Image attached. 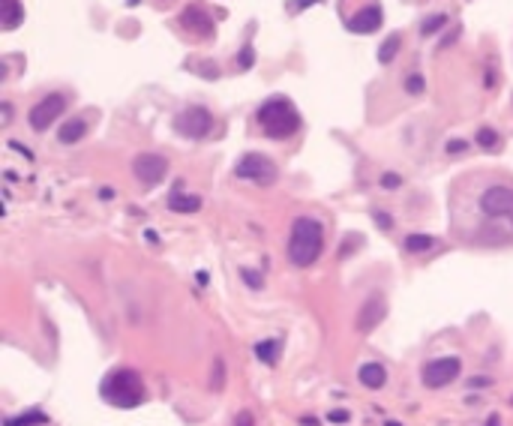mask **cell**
Here are the masks:
<instances>
[{
	"label": "cell",
	"instance_id": "6",
	"mask_svg": "<svg viewBox=\"0 0 513 426\" xmlns=\"http://www.w3.org/2000/svg\"><path fill=\"white\" fill-rule=\"evenodd\" d=\"M480 211L489 219H507L513 228V189L510 186H489L480 196Z\"/></svg>",
	"mask_w": 513,
	"mask_h": 426
},
{
	"label": "cell",
	"instance_id": "4",
	"mask_svg": "<svg viewBox=\"0 0 513 426\" xmlns=\"http://www.w3.org/2000/svg\"><path fill=\"white\" fill-rule=\"evenodd\" d=\"M174 129H178L183 138L198 141L213 129V114L208 108H201V106H189V108H183L178 117H174Z\"/></svg>",
	"mask_w": 513,
	"mask_h": 426
},
{
	"label": "cell",
	"instance_id": "15",
	"mask_svg": "<svg viewBox=\"0 0 513 426\" xmlns=\"http://www.w3.org/2000/svg\"><path fill=\"white\" fill-rule=\"evenodd\" d=\"M183 24L189 27V31H195V34H201V36H208L210 31H213V21H210V16H204V12L198 9V6H189V9H183Z\"/></svg>",
	"mask_w": 513,
	"mask_h": 426
},
{
	"label": "cell",
	"instance_id": "19",
	"mask_svg": "<svg viewBox=\"0 0 513 426\" xmlns=\"http://www.w3.org/2000/svg\"><path fill=\"white\" fill-rule=\"evenodd\" d=\"M402 246L408 249V253H427V249L435 246V238L432 234H408Z\"/></svg>",
	"mask_w": 513,
	"mask_h": 426
},
{
	"label": "cell",
	"instance_id": "9",
	"mask_svg": "<svg viewBox=\"0 0 513 426\" xmlns=\"http://www.w3.org/2000/svg\"><path fill=\"white\" fill-rule=\"evenodd\" d=\"M133 171H136V178H138L144 186H156L159 181L166 178L168 159H166V156H159V153H141V156H136Z\"/></svg>",
	"mask_w": 513,
	"mask_h": 426
},
{
	"label": "cell",
	"instance_id": "24",
	"mask_svg": "<svg viewBox=\"0 0 513 426\" xmlns=\"http://www.w3.org/2000/svg\"><path fill=\"white\" fill-rule=\"evenodd\" d=\"M381 186L393 193V189H400V186H402V178H400V174H393V171H385V174H381Z\"/></svg>",
	"mask_w": 513,
	"mask_h": 426
},
{
	"label": "cell",
	"instance_id": "20",
	"mask_svg": "<svg viewBox=\"0 0 513 426\" xmlns=\"http://www.w3.org/2000/svg\"><path fill=\"white\" fill-rule=\"evenodd\" d=\"M400 42H402V36H400V34H393V36L385 42V46L378 49V61H381V64H390L393 57H397V51H400Z\"/></svg>",
	"mask_w": 513,
	"mask_h": 426
},
{
	"label": "cell",
	"instance_id": "29",
	"mask_svg": "<svg viewBox=\"0 0 513 426\" xmlns=\"http://www.w3.org/2000/svg\"><path fill=\"white\" fill-rule=\"evenodd\" d=\"M234 426H255V420H253V415H249V411H243V415L238 417V423Z\"/></svg>",
	"mask_w": 513,
	"mask_h": 426
},
{
	"label": "cell",
	"instance_id": "14",
	"mask_svg": "<svg viewBox=\"0 0 513 426\" xmlns=\"http://www.w3.org/2000/svg\"><path fill=\"white\" fill-rule=\"evenodd\" d=\"M0 21H4V31H16L24 21V6L19 0H0Z\"/></svg>",
	"mask_w": 513,
	"mask_h": 426
},
{
	"label": "cell",
	"instance_id": "11",
	"mask_svg": "<svg viewBox=\"0 0 513 426\" xmlns=\"http://www.w3.org/2000/svg\"><path fill=\"white\" fill-rule=\"evenodd\" d=\"M381 21H385V16H381V6L372 4V6H366L360 12H355V16L348 19V31H355V34H375Z\"/></svg>",
	"mask_w": 513,
	"mask_h": 426
},
{
	"label": "cell",
	"instance_id": "8",
	"mask_svg": "<svg viewBox=\"0 0 513 426\" xmlns=\"http://www.w3.org/2000/svg\"><path fill=\"white\" fill-rule=\"evenodd\" d=\"M64 111H66V96H64V93H49V96H42L36 106L31 108L27 121H31V126H34L36 132H46Z\"/></svg>",
	"mask_w": 513,
	"mask_h": 426
},
{
	"label": "cell",
	"instance_id": "27",
	"mask_svg": "<svg viewBox=\"0 0 513 426\" xmlns=\"http://www.w3.org/2000/svg\"><path fill=\"white\" fill-rule=\"evenodd\" d=\"M253 61H255L253 46H243V51L238 54V66H240V69H249V66H253Z\"/></svg>",
	"mask_w": 513,
	"mask_h": 426
},
{
	"label": "cell",
	"instance_id": "30",
	"mask_svg": "<svg viewBox=\"0 0 513 426\" xmlns=\"http://www.w3.org/2000/svg\"><path fill=\"white\" fill-rule=\"evenodd\" d=\"M468 385H472V387H487V385H489V378H472Z\"/></svg>",
	"mask_w": 513,
	"mask_h": 426
},
{
	"label": "cell",
	"instance_id": "13",
	"mask_svg": "<svg viewBox=\"0 0 513 426\" xmlns=\"http://www.w3.org/2000/svg\"><path fill=\"white\" fill-rule=\"evenodd\" d=\"M357 378H360V385L363 387H370V390H381L387 385V370L381 363H363L360 370H357Z\"/></svg>",
	"mask_w": 513,
	"mask_h": 426
},
{
	"label": "cell",
	"instance_id": "23",
	"mask_svg": "<svg viewBox=\"0 0 513 426\" xmlns=\"http://www.w3.org/2000/svg\"><path fill=\"white\" fill-rule=\"evenodd\" d=\"M445 24H447V16H432V19H427V21H423V36H430V34H435V31H442Z\"/></svg>",
	"mask_w": 513,
	"mask_h": 426
},
{
	"label": "cell",
	"instance_id": "1",
	"mask_svg": "<svg viewBox=\"0 0 513 426\" xmlns=\"http://www.w3.org/2000/svg\"><path fill=\"white\" fill-rule=\"evenodd\" d=\"M321 249H325V228H321V223L313 216H298L288 238V261L295 268H310V264L318 261Z\"/></svg>",
	"mask_w": 513,
	"mask_h": 426
},
{
	"label": "cell",
	"instance_id": "5",
	"mask_svg": "<svg viewBox=\"0 0 513 426\" xmlns=\"http://www.w3.org/2000/svg\"><path fill=\"white\" fill-rule=\"evenodd\" d=\"M234 174L243 181H255L261 186H270L276 181V166H273V159H268L265 153H246L238 168H234Z\"/></svg>",
	"mask_w": 513,
	"mask_h": 426
},
{
	"label": "cell",
	"instance_id": "18",
	"mask_svg": "<svg viewBox=\"0 0 513 426\" xmlns=\"http://www.w3.org/2000/svg\"><path fill=\"white\" fill-rule=\"evenodd\" d=\"M49 423V415H42V411H27V415H16V417H6L4 426H46Z\"/></svg>",
	"mask_w": 513,
	"mask_h": 426
},
{
	"label": "cell",
	"instance_id": "10",
	"mask_svg": "<svg viewBox=\"0 0 513 426\" xmlns=\"http://www.w3.org/2000/svg\"><path fill=\"white\" fill-rule=\"evenodd\" d=\"M385 313H387V303H385V298L372 295L370 300H366V303L360 306V315H357V330H360V333H370V330H375V328H378V321L385 318Z\"/></svg>",
	"mask_w": 513,
	"mask_h": 426
},
{
	"label": "cell",
	"instance_id": "3",
	"mask_svg": "<svg viewBox=\"0 0 513 426\" xmlns=\"http://www.w3.org/2000/svg\"><path fill=\"white\" fill-rule=\"evenodd\" d=\"M102 396L117 408H138L144 400V385L133 370H114L102 381Z\"/></svg>",
	"mask_w": 513,
	"mask_h": 426
},
{
	"label": "cell",
	"instance_id": "17",
	"mask_svg": "<svg viewBox=\"0 0 513 426\" xmlns=\"http://www.w3.org/2000/svg\"><path fill=\"white\" fill-rule=\"evenodd\" d=\"M280 351H283V343L280 340H265V343H258L255 345V357L261 360V363H276L280 360Z\"/></svg>",
	"mask_w": 513,
	"mask_h": 426
},
{
	"label": "cell",
	"instance_id": "16",
	"mask_svg": "<svg viewBox=\"0 0 513 426\" xmlns=\"http://www.w3.org/2000/svg\"><path fill=\"white\" fill-rule=\"evenodd\" d=\"M84 136H87V123L81 121V117H72V121H66L61 126V132H57V141L61 144H78Z\"/></svg>",
	"mask_w": 513,
	"mask_h": 426
},
{
	"label": "cell",
	"instance_id": "33",
	"mask_svg": "<svg viewBox=\"0 0 513 426\" xmlns=\"http://www.w3.org/2000/svg\"><path fill=\"white\" fill-rule=\"evenodd\" d=\"M385 426H402V423H397V420H387V423H385Z\"/></svg>",
	"mask_w": 513,
	"mask_h": 426
},
{
	"label": "cell",
	"instance_id": "25",
	"mask_svg": "<svg viewBox=\"0 0 513 426\" xmlns=\"http://www.w3.org/2000/svg\"><path fill=\"white\" fill-rule=\"evenodd\" d=\"M372 219H375V225H378V228H385V231L393 228V216H390L387 211H372Z\"/></svg>",
	"mask_w": 513,
	"mask_h": 426
},
{
	"label": "cell",
	"instance_id": "28",
	"mask_svg": "<svg viewBox=\"0 0 513 426\" xmlns=\"http://www.w3.org/2000/svg\"><path fill=\"white\" fill-rule=\"evenodd\" d=\"M327 417H330V423H345V420H348V411H330Z\"/></svg>",
	"mask_w": 513,
	"mask_h": 426
},
{
	"label": "cell",
	"instance_id": "12",
	"mask_svg": "<svg viewBox=\"0 0 513 426\" xmlns=\"http://www.w3.org/2000/svg\"><path fill=\"white\" fill-rule=\"evenodd\" d=\"M198 208H201V198H198V196H186L181 183L171 189V196H168V211H171V213H195Z\"/></svg>",
	"mask_w": 513,
	"mask_h": 426
},
{
	"label": "cell",
	"instance_id": "2",
	"mask_svg": "<svg viewBox=\"0 0 513 426\" xmlns=\"http://www.w3.org/2000/svg\"><path fill=\"white\" fill-rule=\"evenodd\" d=\"M258 123L268 138H288L300 129V114L295 102H288L285 96H273L258 108Z\"/></svg>",
	"mask_w": 513,
	"mask_h": 426
},
{
	"label": "cell",
	"instance_id": "32",
	"mask_svg": "<svg viewBox=\"0 0 513 426\" xmlns=\"http://www.w3.org/2000/svg\"><path fill=\"white\" fill-rule=\"evenodd\" d=\"M12 121V108H9V102H4V123Z\"/></svg>",
	"mask_w": 513,
	"mask_h": 426
},
{
	"label": "cell",
	"instance_id": "22",
	"mask_svg": "<svg viewBox=\"0 0 513 426\" xmlns=\"http://www.w3.org/2000/svg\"><path fill=\"white\" fill-rule=\"evenodd\" d=\"M405 93H412V96L427 93V81H423L420 72H408V78H405Z\"/></svg>",
	"mask_w": 513,
	"mask_h": 426
},
{
	"label": "cell",
	"instance_id": "31",
	"mask_svg": "<svg viewBox=\"0 0 513 426\" xmlns=\"http://www.w3.org/2000/svg\"><path fill=\"white\" fill-rule=\"evenodd\" d=\"M447 151H450V153H459V151H465V144H462V141L457 138V141H453V144H450V148H447Z\"/></svg>",
	"mask_w": 513,
	"mask_h": 426
},
{
	"label": "cell",
	"instance_id": "7",
	"mask_svg": "<svg viewBox=\"0 0 513 426\" xmlns=\"http://www.w3.org/2000/svg\"><path fill=\"white\" fill-rule=\"evenodd\" d=\"M462 372V360L459 357H438V360H430L423 366V385L430 390H438V387H447L450 381H457Z\"/></svg>",
	"mask_w": 513,
	"mask_h": 426
},
{
	"label": "cell",
	"instance_id": "26",
	"mask_svg": "<svg viewBox=\"0 0 513 426\" xmlns=\"http://www.w3.org/2000/svg\"><path fill=\"white\" fill-rule=\"evenodd\" d=\"M240 276L249 283V288H261V285H265V276L255 273V270H249V268H243V270H240Z\"/></svg>",
	"mask_w": 513,
	"mask_h": 426
},
{
	"label": "cell",
	"instance_id": "21",
	"mask_svg": "<svg viewBox=\"0 0 513 426\" xmlns=\"http://www.w3.org/2000/svg\"><path fill=\"white\" fill-rule=\"evenodd\" d=\"M498 141H502V138H498L495 129H489V126H480V129H477V144H480L483 151H495Z\"/></svg>",
	"mask_w": 513,
	"mask_h": 426
}]
</instances>
